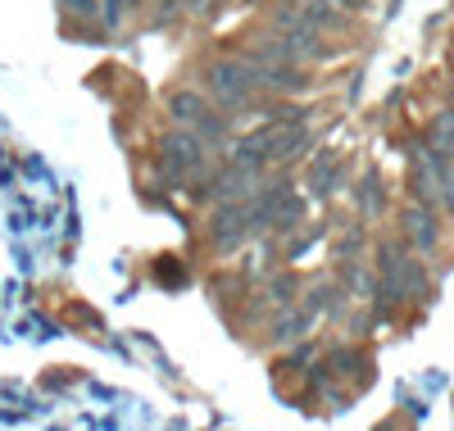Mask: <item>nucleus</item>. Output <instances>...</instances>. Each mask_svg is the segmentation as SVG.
<instances>
[{
    "label": "nucleus",
    "instance_id": "1",
    "mask_svg": "<svg viewBox=\"0 0 454 431\" xmlns=\"http://www.w3.org/2000/svg\"><path fill=\"white\" fill-rule=\"evenodd\" d=\"M205 87H209V100L218 109H254L259 105V73L237 55V59H214L205 68Z\"/></svg>",
    "mask_w": 454,
    "mask_h": 431
},
{
    "label": "nucleus",
    "instance_id": "2",
    "mask_svg": "<svg viewBox=\"0 0 454 431\" xmlns=\"http://www.w3.org/2000/svg\"><path fill=\"white\" fill-rule=\"evenodd\" d=\"M254 231H263L259 227V218H254V195L250 200H227V205H218L214 209V218H209V246L214 250H241Z\"/></svg>",
    "mask_w": 454,
    "mask_h": 431
},
{
    "label": "nucleus",
    "instance_id": "3",
    "mask_svg": "<svg viewBox=\"0 0 454 431\" xmlns=\"http://www.w3.org/2000/svg\"><path fill=\"white\" fill-rule=\"evenodd\" d=\"M200 160H205V141L192 132V128H177V132H168L164 137V182H182V173H192V168H200Z\"/></svg>",
    "mask_w": 454,
    "mask_h": 431
},
{
    "label": "nucleus",
    "instance_id": "4",
    "mask_svg": "<svg viewBox=\"0 0 454 431\" xmlns=\"http://www.w3.org/2000/svg\"><path fill=\"white\" fill-rule=\"evenodd\" d=\"M309 128L305 123H269L263 128V145H269V160L273 164H295L300 154L309 150Z\"/></svg>",
    "mask_w": 454,
    "mask_h": 431
},
{
    "label": "nucleus",
    "instance_id": "5",
    "mask_svg": "<svg viewBox=\"0 0 454 431\" xmlns=\"http://www.w3.org/2000/svg\"><path fill=\"white\" fill-rule=\"evenodd\" d=\"M400 231H404V241L413 246V250H423V255H432L436 246H441V223H436V209H427V205H404V214H400Z\"/></svg>",
    "mask_w": 454,
    "mask_h": 431
},
{
    "label": "nucleus",
    "instance_id": "6",
    "mask_svg": "<svg viewBox=\"0 0 454 431\" xmlns=\"http://www.w3.org/2000/svg\"><path fill=\"white\" fill-rule=\"evenodd\" d=\"M227 164H237L254 177H263V168H269V145H263V128L250 132V137H237V141H227Z\"/></svg>",
    "mask_w": 454,
    "mask_h": 431
},
{
    "label": "nucleus",
    "instance_id": "7",
    "mask_svg": "<svg viewBox=\"0 0 454 431\" xmlns=\"http://www.w3.org/2000/svg\"><path fill=\"white\" fill-rule=\"evenodd\" d=\"M254 186H259V177H254V173H246V168H237V164H227V168L209 182V200H214V205H227V200H250Z\"/></svg>",
    "mask_w": 454,
    "mask_h": 431
},
{
    "label": "nucleus",
    "instance_id": "8",
    "mask_svg": "<svg viewBox=\"0 0 454 431\" xmlns=\"http://www.w3.org/2000/svg\"><path fill=\"white\" fill-rule=\"evenodd\" d=\"M209 109V96L196 91V87H182V91H168V114L177 128H196V119Z\"/></svg>",
    "mask_w": 454,
    "mask_h": 431
},
{
    "label": "nucleus",
    "instance_id": "9",
    "mask_svg": "<svg viewBox=\"0 0 454 431\" xmlns=\"http://www.w3.org/2000/svg\"><path fill=\"white\" fill-rule=\"evenodd\" d=\"M355 205H359V214L364 218H382V209H387V186H382V173H364V182L355 186Z\"/></svg>",
    "mask_w": 454,
    "mask_h": 431
},
{
    "label": "nucleus",
    "instance_id": "10",
    "mask_svg": "<svg viewBox=\"0 0 454 431\" xmlns=\"http://www.w3.org/2000/svg\"><path fill=\"white\" fill-rule=\"evenodd\" d=\"M340 177H346V164H340L336 154H318L314 168H309V191L314 195H332L340 186Z\"/></svg>",
    "mask_w": 454,
    "mask_h": 431
},
{
    "label": "nucleus",
    "instance_id": "11",
    "mask_svg": "<svg viewBox=\"0 0 454 431\" xmlns=\"http://www.w3.org/2000/svg\"><path fill=\"white\" fill-rule=\"evenodd\" d=\"M314 323V313L305 304H286V313H278L273 318V341H295V336H305V327Z\"/></svg>",
    "mask_w": 454,
    "mask_h": 431
},
{
    "label": "nucleus",
    "instance_id": "12",
    "mask_svg": "<svg viewBox=\"0 0 454 431\" xmlns=\"http://www.w3.org/2000/svg\"><path fill=\"white\" fill-rule=\"evenodd\" d=\"M205 145H227L232 141V128H227V114H218V109H205L200 119H196V128H192Z\"/></svg>",
    "mask_w": 454,
    "mask_h": 431
},
{
    "label": "nucleus",
    "instance_id": "13",
    "mask_svg": "<svg viewBox=\"0 0 454 431\" xmlns=\"http://www.w3.org/2000/svg\"><path fill=\"white\" fill-rule=\"evenodd\" d=\"M427 145H432V150H441V154H450V160H454V109H450V105L436 114L432 123H427Z\"/></svg>",
    "mask_w": 454,
    "mask_h": 431
},
{
    "label": "nucleus",
    "instance_id": "14",
    "mask_svg": "<svg viewBox=\"0 0 454 431\" xmlns=\"http://www.w3.org/2000/svg\"><path fill=\"white\" fill-rule=\"evenodd\" d=\"M340 286L346 291H355V295H377V278L364 268V263H340Z\"/></svg>",
    "mask_w": 454,
    "mask_h": 431
},
{
    "label": "nucleus",
    "instance_id": "15",
    "mask_svg": "<svg viewBox=\"0 0 454 431\" xmlns=\"http://www.w3.org/2000/svg\"><path fill=\"white\" fill-rule=\"evenodd\" d=\"M323 368H332L336 377H355V368H359V355L350 345H336V349H327V364Z\"/></svg>",
    "mask_w": 454,
    "mask_h": 431
},
{
    "label": "nucleus",
    "instance_id": "16",
    "mask_svg": "<svg viewBox=\"0 0 454 431\" xmlns=\"http://www.w3.org/2000/svg\"><path fill=\"white\" fill-rule=\"evenodd\" d=\"M59 14L73 23H91L100 19V0H59Z\"/></svg>",
    "mask_w": 454,
    "mask_h": 431
},
{
    "label": "nucleus",
    "instance_id": "17",
    "mask_svg": "<svg viewBox=\"0 0 454 431\" xmlns=\"http://www.w3.org/2000/svg\"><path fill=\"white\" fill-rule=\"evenodd\" d=\"M295 291H300V282L291 278V272H286V278H273V282H269V295H273V304H282V309L295 304Z\"/></svg>",
    "mask_w": 454,
    "mask_h": 431
},
{
    "label": "nucleus",
    "instance_id": "18",
    "mask_svg": "<svg viewBox=\"0 0 454 431\" xmlns=\"http://www.w3.org/2000/svg\"><path fill=\"white\" fill-rule=\"evenodd\" d=\"M359 246H364V237H359V231H346V237L336 241V259H350Z\"/></svg>",
    "mask_w": 454,
    "mask_h": 431
},
{
    "label": "nucleus",
    "instance_id": "19",
    "mask_svg": "<svg viewBox=\"0 0 454 431\" xmlns=\"http://www.w3.org/2000/svg\"><path fill=\"white\" fill-rule=\"evenodd\" d=\"M332 5H340L346 14H364V10L372 5V0H332Z\"/></svg>",
    "mask_w": 454,
    "mask_h": 431
},
{
    "label": "nucleus",
    "instance_id": "20",
    "mask_svg": "<svg viewBox=\"0 0 454 431\" xmlns=\"http://www.w3.org/2000/svg\"><path fill=\"white\" fill-rule=\"evenodd\" d=\"M186 5H192V10H205V0H186Z\"/></svg>",
    "mask_w": 454,
    "mask_h": 431
}]
</instances>
